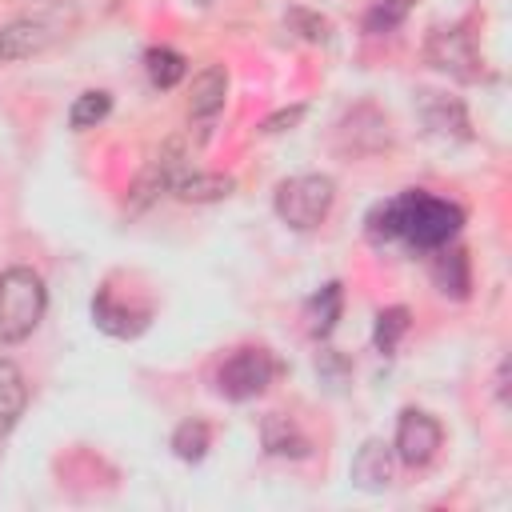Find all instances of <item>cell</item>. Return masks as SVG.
Masks as SVG:
<instances>
[{
    "label": "cell",
    "mask_w": 512,
    "mask_h": 512,
    "mask_svg": "<svg viewBox=\"0 0 512 512\" xmlns=\"http://www.w3.org/2000/svg\"><path fill=\"white\" fill-rule=\"evenodd\" d=\"M464 228V208L456 200L432 196L424 188H408L368 212V240L376 244H408L416 252H436L452 244Z\"/></svg>",
    "instance_id": "obj_1"
},
{
    "label": "cell",
    "mask_w": 512,
    "mask_h": 512,
    "mask_svg": "<svg viewBox=\"0 0 512 512\" xmlns=\"http://www.w3.org/2000/svg\"><path fill=\"white\" fill-rule=\"evenodd\" d=\"M48 308V292L40 272L32 268H8L0 272V344H20L36 332V324L44 320Z\"/></svg>",
    "instance_id": "obj_2"
},
{
    "label": "cell",
    "mask_w": 512,
    "mask_h": 512,
    "mask_svg": "<svg viewBox=\"0 0 512 512\" xmlns=\"http://www.w3.org/2000/svg\"><path fill=\"white\" fill-rule=\"evenodd\" d=\"M332 200H336V184L320 172H304L276 188V216L296 232H312L332 212Z\"/></svg>",
    "instance_id": "obj_3"
},
{
    "label": "cell",
    "mask_w": 512,
    "mask_h": 512,
    "mask_svg": "<svg viewBox=\"0 0 512 512\" xmlns=\"http://www.w3.org/2000/svg\"><path fill=\"white\" fill-rule=\"evenodd\" d=\"M280 376V360L268 352V348H236L220 372H216V384L228 400H252L260 396L272 380Z\"/></svg>",
    "instance_id": "obj_4"
},
{
    "label": "cell",
    "mask_w": 512,
    "mask_h": 512,
    "mask_svg": "<svg viewBox=\"0 0 512 512\" xmlns=\"http://www.w3.org/2000/svg\"><path fill=\"white\" fill-rule=\"evenodd\" d=\"M92 320H96L100 332H108L116 340H132L148 328L152 304L136 300V296H124L116 284H100L96 296H92Z\"/></svg>",
    "instance_id": "obj_5"
},
{
    "label": "cell",
    "mask_w": 512,
    "mask_h": 512,
    "mask_svg": "<svg viewBox=\"0 0 512 512\" xmlns=\"http://www.w3.org/2000/svg\"><path fill=\"white\" fill-rule=\"evenodd\" d=\"M444 444V428L436 416L420 412V408H404L400 420H396V440H392V452L396 460H404L408 468H424Z\"/></svg>",
    "instance_id": "obj_6"
},
{
    "label": "cell",
    "mask_w": 512,
    "mask_h": 512,
    "mask_svg": "<svg viewBox=\"0 0 512 512\" xmlns=\"http://www.w3.org/2000/svg\"><path fill=\"white\" fill-rule=\"evenodd\" d=\"M424 56H428L432 68H440V72H448V76H456V80H468V84L480 80V52H476V44H472V32L460 28V24L432 32Z\"/></svg>",
    "instance_id": "obj_7"
},
{
    "label": "cell",
    "mask_w": 512,
    "mask_h": 512,
    "mask_svg": "<svg viewBox=\"0 0 512 512\" xmlns=\"http://www.w3.org/2000/svg\"><path fill=\"white\" fill-rule=\"evenodd\" d=\"M392 468H396V452L384 440H364L352 456V484L364 492H384L392 484Z\"/></svg>",
    "instance_id": "obj_8"
},
{
    "label": "cell",
    "mask_w": 512,
    "mask_h": 512,
    "mask_svg": "<svg viewBox=\"0 0 512 512\" xmlns=\"http://www.w3.org/2000/svg\"><path fill=\"white\" fill-rule=\"evenodd\" d=\"M52 36H56V32H52V24H44V20H16V24L0 28V64L36 56Z\"/></svg>",
    "instance_id": "obj_9"
},
{
    "label": "cell",
    "mask_w": 512,
    "mask_h": 512,
    "mask_svg": "<svg viewBox=\"0 0 512 512\" xmlns=\"http://www.w3.org/2000/svg\"><path fill=\"white\" fill-rule=\"evenodd\" d=\"M432 284H436L444 296H452V300H464V296H468L472 272H468L464 248H452V244L436 248V256H432Z\"/></svg>",
    "instance_id": "obj_10"
},
{
    "label": "cell",
    "mask_w": 512,
    "mask_h": 512,
    "mask_svg": "<svg viewBox=\"0 0 512 512\" xmlns=\"http://www.w3.org/2000/svg\"><path fill=\"white\" fill-rule=\"evenodd\" d=\"M420 116H424L428 132H436V136H444V140H448V136H456V140L468 136V116H464V104H460V100H448V96H440V92H424Z\"/></svg>",
    "instance_id": "obj_11"
},
{
    "label": "cell",
    "mask_w": 512,
    "mask_h": 512,
    "mask_svg": "<svg viewBox=\"0 0 512 512\" xmlns=\"http://www.w3.org/2000/svg\"><path fill=\"white\" fill-rule=\"evenodd\" d=\"M260 440H264V452L268 456H288V460H304L312 452L308 436L288 420V416H264L260 420Z\"/></svg>",
    "instance_id": "obj_12"
},
{
    "label": "cell",
    "mask_w": 512,
    "mask_h": 512,
    "mask_svg": "<svg viewBox=\"0 0 512 512\" xmlns=\"http://www.w3.org/2000/svg\"><path fill=\"white\" fill-rule=\"evenodd\" d=\"M224 92H228V72H224L220 64L204 68V72L192 80V96H188L192 120H212V116L224 108Z\"/></svg>",
    "instance_id": "obj_13"
},
{
    "label": "cell",
    "mask_w": 512,
    "mask_h": 512,
    "mask_svg": "<svg viewBox=\"0 0 512 512\" xmlns=\"http://www.w3.org/2000/svg\"><path fill=\"white\" fill-rule=\"evenodd\" d=\"M24 404H28V384L20 368L0 356V436L16 428V420L24 416Z\"/></svg>",
    "instance_id": "obj_14"
},
{
    "label": "cell",
    "mask_w": 512,
    "mask_h": 512,
    "mask_svg": "<svg viewBox=\"0 0 512 512\" xmlns=\"http://www.w3.org/2000/svg\"><path fill=\"white\" fill-rule=\"evenodd\" d=\"M340 308H344V288L332 280V284H324V288L308 300V308H304L308 332H312V336H328V332L336 328V320H340Z\"/></svg>",
    "instance_id": "obj_15"
},
{
    "label": "cell",
    "mask_w": 512,
    "mask_h": 512,
    "mask_svg": "<svg viewBox=\"0 0 512 512\" xmlns=\"http://www.w3.org/2000/svg\"><path fill=\"white\" fill-rule=\"evenodd\" d=\"M236 188L232 176H220V172H192V176H180L172 184V192L180 200H196V204H208V200H224L228 192Z\"/></svg>",
    "instance_id": "obj_16"
},
{
    "label": "cell",
    "mask_w": 512,
    "mask_h": 512,
    "mask_svg": "<svg viewBox=\"0 0 512 512\" xmlns=\"http://www.w3.org/2000/svg\"><path fill=\"white\" fill-rule=\"evenodd\" d=\"M144 68H148V80L156 84V88H176L180 80H184V72H188V60L176 52V48H148V56H144Z\"/></svg>",
    "instance_id": "obj_17"
},
{
    "label": "cell",
    "mask_w": 512,
    "mask_h": 512,
    "mask_svg": "<svg viewBox=\"0 0 512 512\" xmlns=\"http://www.w3.org/2000/svg\"><path fill=\"white\" fill-rule=\"evenodd\" d=\"M208 448H212V428H208L204 420H184V424H176V432H172V452H176L180 460L196 464V460L208 456Z\"/></svg>",
    "instance_id": "obj_18"
},
{
    "label": "cell",
    "mask_w": 512,
    "mask_h": 512,
    "mask_svg": "<svg viewBox=\"0 0 512 512\" xmlns=\"http://www.w3.org/2000/svg\"><path fill=\"white\" fill-rule=\"evenodd\" d=\"M108 112H112V96L100 92V88H92V92H80V96L72 100V108H68V124H72L76 132H84V128H96Z\"/></svg>",
    "instance_id": "obj_19"
},
{
    "label": "cell",
    "mask_w": 512,
    "mask_h": 512,
    "mask_svg": "<svg viewBox=\"0 0 512 512\" xmlns=\"http://www.w3.org/2000/svg\"><path fill=\"white\" fill-rule=\"evenodd\" d=\"M408 324H412V312H408L404 304H392V308H384V312L376 316V332H372V344H376L384 356H392V352H396V344H400V336L408 332Z\"/></svg>",
    "instance_id": "obj_20"
},
{
    "label": "cell",
    "mask_w": 512,
    "mask_h": 512,
    "mask_svg": "<svg viewBox=\"0 0 512 512\" xmlns=\"http://www.w3.org/2000/svg\"><path fill=\"white\" fill-rule=\"evenodd\" d=\"M400 20H404V8H400V4H388V0H376V4H372V12L364 16V28L380 36V32H392V28L400 24Z\"/></svg>",
    "instance_id": "obj_21"
},
{
    "label": "cell",
    "mask_w": 512,
    "mask_h": 512,
    "mask_svg": "<svg viewBox=\"0 0 512 512\" xmlns=\"http://www.w3.org/2000/svg\"><path fill=\"white\" fill-rule=\"evenodd\" d=\"M288 24H292L304 40H328V20H324V16H316V12L292 8V12H288Z\"/></svg>",
    "instance_id": "obj_22"
},
{
    "label": "cell",
    "mask_w": 512,
    "mask_h": 512,
    "mask_svg": "<svg viewBox=\"0 0 512 512\" xmlns=\"http://www.w3.org/2000/svg\"><path fill=\"white\" fill-rule=\"evenodd\" d=\"M300 116H304V104L284 108V112H276V116H268V120H264V132H284V128H292Z\"/></svg>",
    "instance_id": "obj_23"
},
{
    "label": "cell",
    "mask_w": 512,
    "mask_h": 512,
    "mask_svg": "<svg viewBox=\"0 0 512 512\" xmlns=\"http://www.w3.org/2000/svg\"><path fill=\"white\" fill-rule=\"evenodd\" d=\"M496 392H500V400H508V360H500V372H496Z\"/></svg>",
    "instance_id": "obj_24"
},
{
    "label": "cell",
    "mask_w": 512,
    "mask_h": 512,
    "mask_svg": "<svg viewBox=\"0 0 512 512\" xmlns=\"http://www.w3.org/2000/svg\"><path fill=\"white\" fill-rule=\"evenodd\" d=\"M388 4H400V8H404V12H408V8H412V4H416V0H388Z\"/></svg>",
    "instance_id": "obj_25"
},
{
    "label": "cell",
    "mask_w": 512,
    "mask_h": 512,
    "mask_svg": "<svg viewBox=\"0 0 512 512\" xmlns=\"http://www.w3.org/2000/svg\"><path fill=\"white\" fill-rule=\"evenodd\" d=\"M196 4H212V0H196Z\"/></svg>",
    "instance_id": "obj_26"
}]
</instances>
